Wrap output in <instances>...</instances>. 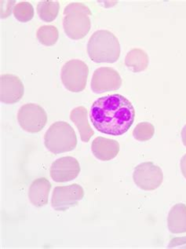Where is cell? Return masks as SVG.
I'll list each match as a JSON object with an SVG mask.
<instances>
[{
  "label": "cell",
  "mask_w": 186,
  "mask_h": 249,
  "mask_svg": "<svg viewBox=\"0 0 186 249\" xmlns=\"http://www.w3.org/2000/svg\"><path fill=\"white\" fill-rule=\"evenodd\" d=\"M135 109L127 98L119 94H109L93 103L90 119L97 131L119 136L133 124Z\"/></svg>",
  "instance_id": "6da1fadb"
},
{
  "label": "cell",
  "mask_w": 186,
  "mask_h": 249,
  "mask_svg": "<svg viewBox=\"0 0 186 249\" xmlns=\"http://www.w3.org/2000/svg\"><path fill=\"white\" fill-rule=\"evenodd\" d=\"M87 53L95 63H114L120 56L119 39L108 30L93 33L87 43Z\"/></svg>",
  "instance_id": "7a4b0ae2"
},
{
  "label": "cell",
  "mask_w": 186,
  "mask_h": 249,
  "mask_svg": "<svg viewBox=\"0 0 186 249\" xmlns=\"http://www.w3.org/2000/svg\"><path fill=\"white\" fill-rule=\"evenodd\" d=\"M64 31L68 37L74 40L84 39L91 28L90 17L92 13L81 2H72L64 10Z\"/></svg>",
  "instance_id": "3957f363"
},
{
  "label": "cell",
  "mask_w": 186,
  "mask_h": 249,
  "mask_svg": "<svg viewBox=\"0 0 186 249\" xmlns=\"http://www.w3.org/2000/svg\"><path fill=\"white\" fill-rule=\"evenodd\" d=\"M44 145L53 154L72 151L77 145L76 131L68 123H53L45 133Z\"/></svg>",
  "instance_id": "277c9868"
},
{
  "label": "cell",
  "mask_w": 186,
  "mask_h": 249,
  "mask_svg": "<svg viewBox=\"0 0 186 249\" xmlns=\"http://www.w3.org/2000/svg\"><path fill=\"white\" fill-rule=\"evenodd\" d=\"M89 76V67L84 61L72 59L62 66L61 79L68 90L74 93L83 91L86 88Z\"/></svg>",
  "instance_id": "5b68a950"
},
{
  "label": "cell",
  "mask_w": 186,
  "mask_h": 249,
  "mask_svg": "<svg viewBox=\"0 0 186 249\" xmlns=\"http://www.w3.org/2000/svg\"><path fill=\"white\" fill-rule=\"evenodd\" d=\"M17 121L24 131L35 134L41 131L47 124V112L39 105L25 104L17 112Z\"/></svg>",
  "instance_id": "8992f818"
},
{
  "label": "cell",
  "mask_w": 186,
  "mask_h": 249,
  "mask_svg": "<svg viewBox=\"0 0 186 249\" xmlns=\"http://www.w3.org/2000/svg\"><path fill=\"white\" fill-rule=\"evenodd\" d=\"M133 179L141 190L152 191L161 186L164 173L161 168L152 162H144L135 168Z\"/></svg>",
  "instance_id": "52a82bcc"
},
{
  "label": "cell",
  "mask_w": 186,
  "mask_h": 249,
  "mask_svg": "<svg viewBox=\"0 0 186 249\" xmlns=\"http://www.w3.org/2000/svg\"><path fill=\"white\" fill-rule=\"evenodd\" d=\"M84 196V189L79 184L57 186L52 194V208L58 212H65L76 207Z\"/></svg>",
  "instance_id": "ba28073f"
},
{
  "label": "cell",
  "mask_w": 186,
  "mask_h": 249,
  "mask_svg": "<svg viewBox=\"0 0 186 249\" xmlns=\"http://www.w3.org/2000/svg\"><path fill=\"white\" fill-rule=\"evenodd\" d=\"M122 79L119 72L113 68L101 67L94 71L90 83L91 90L95 94L119 90Z\"/></svg>",
  "instance_id": "9c48e42d"
},
{
  "label": "cell",
  "mask_w": 186,
  "mask_h": 249,
  "mask_svg": "<svg viewBox=\"0 0 186 249\" xmlns=\"http://www.w3.org/2000/svg\"><path fill=\"white\" fill-rule=\"evenodd\" d=\"M80 171V163L76 158L64 157L52 163L50 175L54 182H70L77 178Z\"/></svg>",
  "instance_id": "30bf717a"
},
{
  "label": "cell",
  "mask_w": 186,
  "mask_h": 249,
  "mask_svg": "<svg viewBox=\"0 0 186 249\" xmlns=\"http://www.w3.org/2000/svg\"><path fill=\"white\" fill-rule=\"evenodd\" d=\"M25 88L18 76L3 74L0 77V100L5 104H15L22 98Z\"/></svg>",
  "instance_id": "8fae6325"
},
{
  "label": "cell",
  "mask_w": 186,
  "mask_h": 249,
  "mask_svg": "<svg viewBox=\"0 0 186 249\" xmlns=\"http://www.w3.org/2000/svg\"><path fill=\"white\" fill-rule=\"evenodd\" d=\"M91 150L97 159L102 161H109L119 154L120 145L114 139L98 137L92 142Z\"/></svg>",
  "instance_id": "7c38bea8"
},
{
  "label": "cell",
  "mask_w": 186,
  "mask_h": 249,
  "mask_svg": "<svg viewBox=\"0 0 186 249\" xmlns=\"http://www.w3.org/2000/svg\"><path fill=\"white\" fill-rule=\"evenodd\" d=\"M51 183L46 178L34 180L29 186V198L30 202L37 208L45 206L48 203Z\"/></svg>",
  "instance_id": "4fadbf2b"
},
{
  "label": "cell",
  "mask_w": 186,
  "mask_h": 249,
  "mask_svg": "<svg viewBox=\"0 0 186 249\" xmlns=\"http://www.w3.org/2000/svg\"><path fill=\"white\" fill-rule=\"evenodd\" d=\"M87 109L84 107H76L71 111L70 120L76 125L84 142H88L94 135L87 117Z\"/></svg>",
  "instance_id": "5bb4252c"
},
{
  "label": "cell",
  "mask_w": 186,
  "mask_h": 249,
  "mask_svg": "<svg viewBox=\"0 0 186 249\" xmlns=\"http://www.w3.org/2000/svg\"><path fill=\"white\" fill-rule=\"evenodd\" d=\"M168 229L172 233H186V205L178 203L172 207L168 216Z\"/></svg>",
  "instance_id": "9a60e30c"
},
{
  "label": "cell",
  "mask_w": 186,
  "mask_h": 249,
  "mask_svg": "<svg viewBox=\"0 0 186 249\" xmlns=\"http://www.w3.org/2000/svg\"><path fill=\"white\" fill-rule=\"evenodd\" d=\"M150 64V57L144 50L134 48L125 57V65L134 72L145 71Z\"/></svg>",
  "instance_id": "2e32d148"
},
{
  "label": "cell",
  "mask_w": 186,
  "mask_h": 249,
  "mask_svg": "<svg viewBox=\"0 0 186 249\" xmlns=\"http://www.w3.org/2000/svg\"><path fill=\"white\" fill-rule=\"evenodd\" d=\"M60 4L58 1H40L37 5V14L41 20L45 22H52L55 20L59 13Z\"/></svg>",
  "instance_id": "e0dca14e"
},
{
  "label": "cell",
  "mask_w": 186,
  "mask_h": 249,
  "mask_svg": "<svg viewBox=\"0 0 186 249\" xmlns=\"http://www.w3.org/2000/svg\"><path fill=\"white\" fill-rule=\"evenodd\" d=\"M36 37L39 43L46 46L51 47L54 45L59 38L58 29L53 25H43L39 27L36 32Z\"/></svg>",
  "instance_id": "ac0fdd59"
},
{
  "label": "cell",
  "mask_w": 186,
  "mask_h": 249,
  "mask_svg": "<svg viewBox=\"0 0 186 249\" xmlns=\"http://www.w3.org/2000/svg\"><path fill=\"white\" fill-rule=\"evenodd\" d=\"M15 18L21 22H28L34 17V8L29 2H20L15 5L13 10Z\"/></svg>",
  "instance_id": "d6986e66"
},
{
  "label": "cell",
  "mask_w": 186,
  "mask_h": 249,
  "mask_svg": "<svg viewBox=\"0 0 186 249\" xmlns=\"http://www.w3.org/2000/svg\"><path fill=\"white\" fill-rule=\"evenodd\" d=\"M155 127L149 122H141L135 127L133 136L136 140L140 142L149 141L153 137Z\"/></svg>",
  "instance_id": "ffe728a7"
},
{
  "label": "cell",
  "mask_w": 186,
  "mask_h": 249,
  "mask_svg": "<svg viewBox=\"0 0 186 249\" xmlns=\"http://www.w3.org/2000/svg\"><path fill=\"white\" fill-rule=\"evenodd\" d=\"M180 166L182 175L184 176L185 178H186V154H185L181 159Z\"/></svg>",
  "instance_id": "44dd1931"
},
{
  "label": "cell",
  "mask_w": 186,
  "mask_h": 249,
  "mask_svg": "<svg viewBox=\"0 0 186 249\" xmlns=\"http://www.w3.org/2000/svg\"><path fill=\"white\" fill-rule=\"evenodd\" d=\"M181 135H182V142H183V144H184L185 146L186 147V124L185 125V127L182 128Z\"/></svg>",
  "instance_id": "7402d4cb"
}]
</instances>
